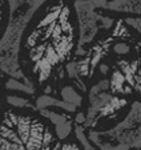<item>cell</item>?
Wrapping results in <instances>:
<instances>
[{
  "mask_svg": "<svg viewBox=\"0 0 141 150\" xmlns=\"http://www.w3.org/2000/svg\"><path fill=\"white\" fill-rule=\"evenodd\" d=\"M104 11L130 13L141 17V0H108Z\"/></svg>",
  "mask_w": 141,
  "mask_h": 150,
  "instance_id": "cell-7",
  "label": "cell"
},
{
  "mask_svg": "<svg viewBox=\"0 0 141 150\" xmlns=\"http://www.w3.org/2000/svg\"><path fill=\"white\" fill-rule=\"evenodd\" d=\"M108 0H73L79 24V47L76 56L83 54L103 31L112 27L113 20L103 13Z\"/></svg>",
  "mask_w": 141,
  "mask_h": 150,
  "instance_id": "cell-5",
  "label": "cell"
},
{
  "mask_svg": "<svg viewBox=\"0 0 141 150\" xmlns=\"http://www.w3.org/2000/svg\"><path fill=\"white\" fill-rule=\"evenodd\" d=\"M109 91L116 96H128L141 89V59L122 60L112 71Z\"/></svg>",
  "mask_w": 141,
  "mask_h": 150,
  "instance_id": "cell-6",
  "label": "cell"
},
{
  "mask_svg": "<svg viewBox=\"0 0 141 150\" xmlns=\"http://www.w3.org/2000/svg\"><path fill=\"white\" fill-rule=\"evenodd\" d=\"M61 145L55 126L36 109L6 105L0 113V150H60Z\"/></svg>",
  "mask_w": 141,
  "mask_h": 150,
  "instance_id": "cell-2",
  "label": "cell"
},
{
  "mask_svg": "<svg viewBox=\"0 0 141 150\" xmlns=\"http://www.w3.org/2000/svg\"><path fill=\"white\" fill-rule=\"evenodd\" d=\"M85 133L97 150H140L141 102H132L127 116L113 127L90 129Z\"/></svg>",
  "mask_w": 141,
  "mask_h": 150,
  "instance_id": "cell-4",
  "label": "cell"
},
{
  "mask_svg": "<svg viewBox=\"0 0 141 150\" xmlns=\"http://www.w3.org/2000/svg\"><path fill=\"white\" fill-rule=\"evenodd\" d=\"M124 21H125V24H127L128 27H130L132 29H135V31L141 36V17L130 16V17L124 19Z\"/></svg>",
  "mask_w": 141,
  "mask_h": 150,
  "instance_id": "cell-10",
  "label": "cell"
},
{
  "mask_svg": "<svg viewBox=\"0 0 141 150\" xmlns=\"http://www.w3.org/2000/svg\"><path fill=\"white\" fill-rule=\"evenodd\" d=\"M60 150H83V149L79 145V142H77L73 137V138H69V139H67V141L63 142Z\"/></svg>",
  "mask_w": 141,
  "mask_h": 150,
  "instance_id": "cell-11",
  "label": "cell"
},
{
  "mask_svg": "<svg viewBox=\"0 0 141 150\" xmlns=\"http://www.w3.org/2000/svg\"><path fill=\"white\" fill-rule=\"evenodd\" d=\"M73 137L79 145L81 146L83 150H97L96 146L90 142V139L88 138L87 133H85V129L81 126H75V130H73Z\"/></svg>",
  "mask_w": 141,
  "mask_h": 150,
  "instance_id": "cell-8",
  "label": "cell"
},
{
  "mask_svg": "<svg viewBox=\"0 0 141 150\" xmlns=\"http://www.w3.org/2000/svg\"><path fill=\"white\" fill-rule=\"evenodd\" d=\"M79 24L73 0H47L27 24L19 64L37 92L67 79V65L76 57Z\"/></svg>",
  "mask_w": 141,
  "mask_h": 150,
  "instance_id": "cell-1",
  "label": "cell"
},
{
  "mask_svg": "<svg viewBox=\"0 0 141 150\" xmlns=\"http://www.w3.org/2000/svg\"><path fill=\"white\" fill-rule=\"evenodd\" d=\"M9 23V4L8 0H0V40L3 39Z\"/></svg>",
  "mask_w": 141,
  "mask_h": 150,
  "instance_id": "cell-9",
  "label": "cell"
},
{
  "mask_svg": "<svg viewBox=\"0 0 141 150\" xmlns=\"http://www.w3.org/2000/svg\"><path fill=\"white\" fill-rule=\"evenodd\" d=\"M45 1L47 0H8L9 23L0 40V72L7 79L28 81L19 64L20 42L27 24Z\"/></svg>",
  "mask_w": 141,
  "mask_h": 150,
  "instance_id": "cell-3",
  "label": "cell"
},
{
  "mask_svg": "<svg viewBox=\"0 0 141 150\" xmlns=\"http://www.w3.org/2000/svg\"><path fill=\"white\" fill-rule=\"evenodd\" d=\"M6 80L7 79H0V113L6 108V96H7V92H6Z\"/></svg>",
  "mask_w": 141,
  "mask_h": 150,
  "instance_id": "cell-12",
  "label": "cell"
}]
</instances>
